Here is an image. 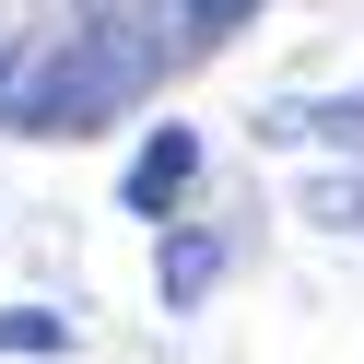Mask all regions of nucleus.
I'll return each mask as SVG.
<instances>
[{
    "mask_svg": "<svg viewBox=\"0 0 364 364\" xmlns=\"http://www.w3.org/2000/svg\"><path fill=\"white\" fill-rule=\"evenodd\" d=\"M129 82V48H95V59H71V71H48V82H24L12 95V129H95V106Z\"/></svg>",
    "mask_w": 364,
    "mask_h": 364,
    "instance_id": "1",
    "label": "nucleus"
},
{
    "mask_svg": "<svg viewBox=\"0 0 364 364\" xmlns=\"http://www.w3.org/2000/svg\"><path fill=\"white\" fill-rule=\"evenodd\" d=\"M176 12H188V24H200V36H235V24H247V12H259V0H176Z\"/></svg>",
    "mask_w": 364,
    "mask_h": 364,
    "instance_id": "7",
    "label": "nucleus"
},
{
    "mask_svg": "<svg viewBox=\"0 0 364 364\" xmlns=\"http://www.w3.org/2000/svg\"><path fill=\"white\" fill-rule=\"evenodd\" d=\"M188 176H200V129H176V118H165L141 153H129V188H118V212H153V223H165L176 200H188Z\"/></svg>",
    "mask_w": 364,
    "mask_h": 364,
    "instance_id": "2",
    "label": "nucleus"
},
{
    "mask_svg": "<svg viewBox=\"0 0 364 364\" xmlns=\"http://www.w3.org/2000/svg\"><path fill=\"white\" fill-rule=\"evenodd\" d=\"M306 223H329V235H364V176H317V188H306Z\"/></svg>",
    "mask_w": 364,
    "mask_h": 364,
    "instance_id": "5",
    "label": "nucleus"
},
{
    "mask_svg": "<svg viewBox=\"0 0 364 364\" xmlns=\"http://www.w3.org/2000/svg\"><path fill=\"white\" fill-rule=\"evenodd\" d=\"M270 141H341V153H364V95H317V106H270Z\"/></svg>",
    "mask_w": 364,
    "mask_h": 364,
    "instance_id": "3",
    "label": "nucleus"
},
{
    "mask_svg": "<svg viewBox=\"0 0 364 364\" xmlns=\"http://www.w3.org/2000/svg\"><path fill=\"white\" fill-rule=\"evenodd\" d=\"M59 341H71V329H59L48 306H12V317H0V353H59Z\"/></svg>",
    "mask_w": 364,
    "mask_h": 364,
    "instance_id": "6",
    "label": "nucleus"
},
{
    "mask_svg": "<svg viewBox=\"0 0 364 364\" xmlns=\"http://www.w3.org/2000/svg\"><path fill=\"white\" fill-rule=\"evenodd\" d=\"M212 282H223V247L212 235H165V306H200Z\"/></svg>",
    "mask_w": 364,
    "mask_h": 364,
    "instance_id": "4",
    "label": "nucleus"
}]
</instances>
